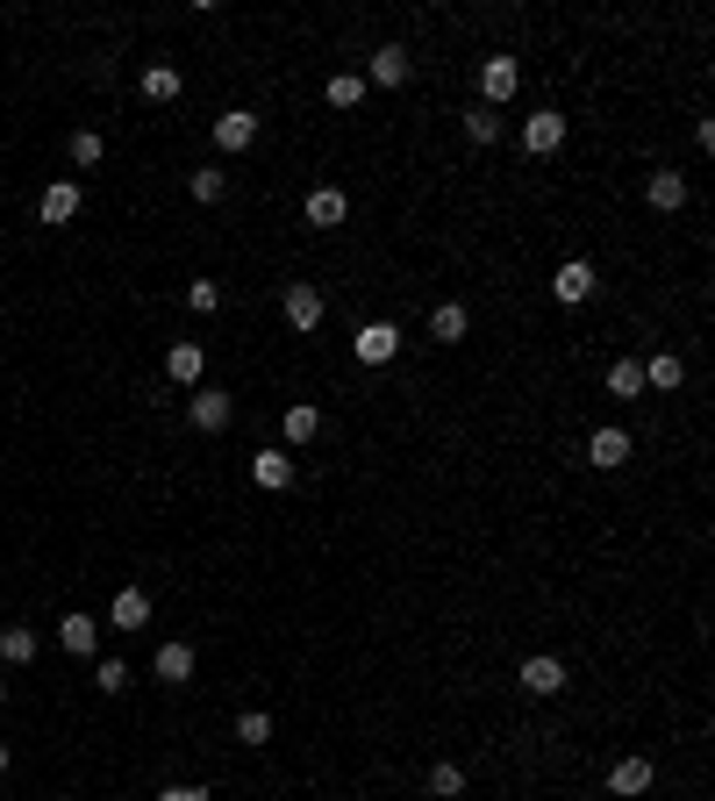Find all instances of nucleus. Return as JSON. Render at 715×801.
<instances>
[{"label": "nucleus", "mask_w": 715, "mask_h": 801, "mask_svg": "<svg viewBox=\"0 0 715 801\" xmlns=\"http://www.w3.org/2000/svg\"><path fill=\"white\" fill-rule=\"evenodd\" d=\"M551 294H558V308L593 301V265H587V258H565V265H558V279H551Z\"/></svg>", "instance_id": "6e6552de"}, {"label": "nucleus", "mask_w": 715, "mask_h": 801, "mask_svg": "<svg viewBox=\"0 0 715 801\" xmlns=\"http://www.w3.org/2000/svg\"><path fill=\"white\" fill-rule=\"evenodd\" d=\"M644 201H651L658 215L687 208V172H651V180H644Z\"/></svg>", "instance_id": "2eb2a0df"}, {"label": "nucleus", "mask_w": 715, "mask_h": 801, "mask_svg": "<svg viewBox=\"0 0 715 801\" xmlns=\"http://www.w3.org/2000/svg\"><path fill=\"white\" fill-rule=\"evenodd\" d=\"M222 186H229V180H222V172H215V165H200V172H194V180H186V194H194V201H200V208H215V201H222Z\"/></svg>", "instance_id": "c85d7f7f"}, {"label": "nucleus", "mask_w": 715, "mask_h": 801, "mask_svg": "<svg viewBox=\"0 0 715 801\" xmlns=\"http://www.w3.org/2000/svg\"><path fill=\"white\" fill-rule=\"evenodd\" d=\"M58 644L72 651V659H93V651H101V616H87V608H72V616L58 622Z\"/></svg>", "instance_id": "1a4fd4ad"}, {"label": "nucleus", "mask_w": 715, "mask_h": 801, "mask_svg": "<svg viewBox=\"0 0 715 801\" xmlns=\"http://www.w3.org/2000/svg\"><path fill=\"white\" fill-rule=\"evenodd\" d=\"M158 801H215L208 787H194V780H180V787H158Z\"/></svg>", "instance_id": "72a5a7b5"}, {"label": "nucleus", "mask_w": 715, "mask_h": 801, "mask_svg": "<svg viewBox=\"0 0 715 801\" xmlns=\"http://www.w3.org/2000/svg\"><path fill=\"white\" fill-rule=\"evenodd\" d=\"M8 758H15V752H8V744H0V773H8Z\"/></svg>", "instance_id": "f704fd0d"}, {"label": "nucleus", "mask_w": 715, "mask_h": 801, "mask_svg": "<svg viewBox=\"0 0 715 801\" xmlns=\"http://www.w3.org/2000/svg\"><path fill=\"white\" fill-rule=\"evenodd\" d=\"M465 330H472V316L458 301H437L429 308V336H437V344H465Z\"/></svg>", "instance_id": "f3484780"}, {"label": "nucleus", "mask_w": 715, "mask_h": 801, "mask_svg": "<svg viewBox=\"0 0 715 801\" xmlns=\"http://www.w3.org/2000/svg\"><path fill=\"white\" fill-rule=\"evenodd\" d=\"M587 466H601V472H615V466H630V430H593L587 437Z\"/></svg>", "instance_id": "f8f14e48"}, {"label": "nucleus", "mask_w": 715, "mask_h": 801, "mask_svg": "<svg viewBox=\"0 0 715 801\" xmlns=\"http://www.w3.org/2000/svg\"><path fill=\"white\" fill-rule=\"evenodd\" d=\"M322 437V409L315 401H293L287 409V444H315Z\"/></svg>", "instance_id": "4be33fe9"}, {"label": "nucleus", "mask_w": 715, "mask_h": 801, "mask_svg": "<svg viewBox=\"0 0 715 801\" xmlns=\"http://www.w3.org/2000/svg\"><path fill=\"white\" fill-rule=\"evenodd\" d=\"M516 87H522V65L516 58H487V65H480V107L501 115V107L516 101Z\"/></svg>", "instance_id": "f257e3e1"}, {"label": "nucleus", "mask_w": 715, "mask_h": 801, "mask_svg": "<svg viewBox=\"0 0 715 801\" xmlns=\"http://www.w3.org/2000/svg\"><path fill=\"white\" fill-rule=\"evenodd\" d=\"M465 137L472 144H501V115H494V107H465Z\"/></svg>", "instance_id": "bb28decb"}, {"label": "nucleus", "mask_w": 715, "mask_h": 801, "mask_svg": "<svg viewBox=\"0 0 715 801\" xmlns=\"http://www.w3.org/2000/svg\"><path fill=\"white\" fill-rule=\"evenodd\" d=\"M279 308H287L293 330H315V322H322V287H287V301H279Z\"/></svg>", "instance_id": "6ab92c4d"}, {"label": "nucleus", "mask_w": 715, "mask_h": 801, "mask_svg": "<svg viewBox=\"0 0 715 801\" xmlns=\"http://www.w3.org/2000/svg\"><path fill=\"white\" fill-rule=\"evenodd\" d=\"M237 744H273V716L244 709V716H237Z\"/></svg>", "instance_id": "c756f323"}, {"label": "nucleus", "mask_w": 715, "mask_h": 801, "mask_svg": "<svg viewBox=\"0 0 715 801\" xmlns=\"http://www.w3.org/2000/svg\"><path fill=\"white\" fill-rule=\"evenodd\" d=\"M0 701H8V687H0Z\"/></svg>", "instance_id": "c9c22d12"}, {"label": "nucleus", "mask_w": 715, "mask_h": 801, "mask_svg": "<svg viewBox=\"0 0 715 801\" xmlns=\"http://www.w3.org/2000/svg\"><path fill=\"white\" fill-rule=\"evenodd\" d=\"M93 687H101V695H123V687H129V665L123 659H101V680H93Z\"/></svg>", "instance_id": "473e14b6"}, {"label": "nucleus", "mask_w": 715, "mask_h": 801, "mask_svg": "<svg viewBox=\"0 0 715 801\" xmlns=\"http://www.w3.org/2000/svg\"><path fill=\"white\" fill-rule=\"evenodd\" d=\"M429 794H437V801H458V794H465V766L437 758V766H429Z\"/></svg>", "instance_id": "393cba45"}, {"label": "nucleus", "mask_w": 715, "mask_h": 801, "mask_svg": "<svg viewBox=\"0 0 715 801\" xmlns=\"http://www.w3.org/2000/svg\"><path fill=\"white\" fill-rule=\"evenodd\" d=\"M165 373L180 379V387H200V373H208V351H200V344H172V351H165Z\"/></svg>", "instance_id": "a211bd4d"}, {"label": "nucleus", "mask_w": 715, "mask_h": 801, "mask_svg": "<svg viewBox=\"0 0 715 801\" xmlns=\"http://www.w3.org/2000/svg\"><path fill=\"white\" fill-rule=\"evenodd\" d=\"M137 87H143V101H158V107H165V101H180V87H186V79H180V65H165V58H158V65H143V79H137Z\"/></svg>", "instance_id": "dca6fc26"}, {"label": "nucleus", "mask_w": 715, "mask_h": 801, "mask_svg": "<svg viewBox=\"0 0 715 801\" xmlns=\"http://www.w3.org/2000/svg\"><path fill=\"white\" fill-rule=\"evenodd\" d=\"M186 308H194V316H215V308H222V287H215V279H186Z\"/></svg>", "instance_id": "2f4dec72"}, {"label": "nucleus", "mask_w": 715, "mask_h": 801, "mask_svg": "<svg viewBox=\"0 0 715 801\" xmlns=\"http://www.w3.org/2000/svg\"><path fill=\"white\" fill-rule=\"evenodd\" d=\"M408 72H415V65H408V50H401V44H380V50L366 58V87H387V93H394V87H408Z\"/></svg>", "instance_id": "0eeeda50"}, {"label": "nucleus", "mask_w": 715, "mask_h": 801, "mask_svg": "<svg viewBox=\"0 0 715 801\" xmlns=\"http://www.w3.org/2000/svg\"><path fill=\"white\" fill-rule=\"evenodd\" d=\"M107 622H115V630H151V594L123 587V594H115V608H107Z\"/></svg>", "instance_id": "ddd939ff"}, {"label": "nucleus", "mask_w": 715, "mask_h": 801, "mask_svg": "<svg viewBox=\"0 0 715 801\" xmlns=\"http://www.w3.org/2000/svg\"><path fill=\"white\" fill-rule=\"evenodd\" d=\"M251 480H258L265 494H287V487H293V458L287 451H258V458H251Z\"/></svg>", "instance_id": "4468645a"}, {"label": "nucleus", "mask_w": 715, "mask_h": 801, "mask_svg": "<svg viewBox=\"0 0 715 801\" xmlns=\"http://www.w3.org/2000/svg\"><path fill=\"white\" fill-rule=\"evenodd\" d=\"M680 379H687V365L672 358V351H658V358L644 365V387H666V393H672V387H680Z\"/></svg>", "instance_id": "a878e982"}, {"label": "nucleus", "mask_w": 715, "mask_h": 801, "mask_svg": "<svg viewBox=\"0 0 715 801\" xmlns=\"http://www.w3.org/2000/svg\"><path fill=\"white\" fill-rule=\"evenodd\" d=\"M522 695H565V659H551V651L522 659Z\"/></svg>", "instance_id": "9b49d317"}, {"label": "nucleus", "mask_w": 715, "mask_h": 801, "mask_svg": "<svg viewBox=\"0 0 715 801\" xmlns=\"http://www.w3.org/2000/svg\"><path fill=\"white\" fill-rule=\"evenodd\" d=\"M350 358L358 365H394L401 358V330L394 322H366V330L350 336Z\"/></svg>", "instance_id": "f03ea898"}, {"label": "nucleus", "mask_w": 715, "mask_h": 801, "mask_svg": "<svg viewBox=\"0 0 715 801\" xmlns=\"http://www.w3.org/2000/svg\"><path fill=\"white\" fill-rule=\"evenodd\" d=\"M101 151H107V144H101V129H72V165H79V172H87V165H101Z\"/></svg>", "instance_id": "7c9ffc66"}, {"label": "nucleus", "mask_w": 715, "mask_h": 801, "mask_svg": "<svg viewBox=\"0 0 715 801\" xmlns=\"http://www.w3.org/2000/svg\"><path fill=\"white\" fill-rule=\"evenodd\" d=\"M366 101V79L358 72H330V107H358Z\"/></svg>", "instance_id": "cd10ccee"}, {"label": "nucleus", "mask_w": 715, "mask_h": 801, "mask_svg": "<svg viewBox=\"0 0 715 801\" xmlns=\"http://www.w3.org/2000/svg\"><path fill=\"white\" fill-rule=\"evenodd\" d=\"M79 201H87V194H79V180H50L44 201H36V222H44V229H65V222L79 215Z\"/></svg>", "instance_id": "20e7f679"}, {"label": "nucleus", "mask_w": 715, "mask_h": 801, "mask_svg": "<svg viewBox=\"0 0 715 801\" xmlns=\"http://www.w3.org/2000/svg\"><path fill=\"white\" fill-rule=\"evenodd\" d=\"M651 787V758H615L609 766V794H644Z\"/></svg>", "instance_id": "412c9836"}, {"label": "nucleus", "mask_w": 715, "mask_h": 801, "mask_svg": "<svg viewBox=\"0 0 715 801\" xmlns=\"http://www.w3.org/2000/svg\"><path fill=\"white\" fill-rule=\"evenodd\" d=\"M609 393H615V401H637V393H644V365L637 358H615L609 365Z\"/></svg>", "instance_id": "b1692460"}, {"label": "nucleus", "mask_w": 715, "mask_h": 801, "mask_svg": "<svg viewBox=\"0 0 715 801\" xmlns=\"http://www.w3.org/2000/svg\"><path fill=\"white\" fill-rule=\"evenodd\" d=\"M0 659H8V665H30L36 659V630H30V622H8V630H0Z\"/></svg>", "instance_id": "5701e85b"}, {"label": "nucleus", "mask_w": 715, "mask_h": 801, "mask_svg": "<svg viewBox=\"0 0 715 801\" xmlns=\"http://www.w3.org/2000/svg\"><path fill=\"white\" fill-rule=\"evenodd\" d=\"M158 680H165V687L194 680V644H158Z\"/></svg>", "instance_id": "aec40b11"}, {"label": "nucleus", "mask_w": 715, "mask_h": 801, "mask_svg": "<svg viewBox=\"0 0 715 801\" xmlns=\"http://www.w3.org/2000/svg\"><path fill=\"white\" fill-rule=\"evenodd\" d=\"M251 144H258V115H251V107H229V115H215V151H251Z\"/></svg>", "instance_id": "423d86ee"}, {"label": "nucleus", "mask_w": 715, "mask_h": 801, "mask_svg": "<svg viewBox=\"0 0 715 801\" xmlns=\"http://www.w3.org/2000/svg\"><path fill=\"white\" fill-rule=\"evenodd\" d=\"M301 215H308V229H344V215H350L344 186H315V194L301 201Z\"/></svg>", "instance_id": "9d476101"}, {"label": "nucleus", "mask_w": 715, "mask_h": 801, "mask_svg": "<svg viewBox=\"0 0 715 801\" xmlns=\"http://www.w3.org/2000/svg\"><path fill=\"white\" fill-rule=\"evenodd\" d=\"M229 415H237V401H229L222 387H194V393H186V423L208 430V437H215V430H229Z\"/></svg>", "instance_id": "7ed1b4c3"}, {"label": "nucleus", "mask_w": 715, "mask_h": 801, "mask_svg": "<svg viewBox=\"0 0 715 801\" xmlns=\"http://www.w3.org/2000/svg\"><path fill=\"white\" fill-rule=\"evenodd\" d=\"M558 144H565V115H558V107H537V115L522 122V151H530V158H551Z\"/></svg>", "instance_id": "39448f33"}]
</instances>
